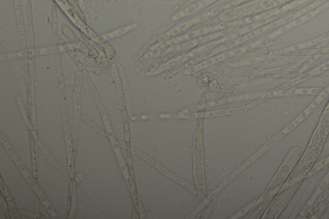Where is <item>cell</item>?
I'll use <instances>...</instances> for the list:
<instances>
[{
    "mask_svg": "<svg viewBox=\"0 0 329 219\" xmlns=\"http://www.w3.org/2000/svg\"><path fill=\"white\" fill-rule=\"evenodd\" d=\"M301 154L302 149L299 146H294L291 148L282 165L280 166L279 169L276 173L272 181L271 182L268 187V191L277 190L280 186L283 185L284 181L287 180L289 175L299 163Z\"/></svg>",
    "mask_w": 329,
    "mask_h": 219,
    "instance_id": "6da1fadb",
    "label": "cell"
},
{
    "mask_svg": "<svg viewBox=\"0 0 329 219\" xmlns=\"http://www.w3.org/2000/svg\"><path fill=\"white\" fill-rule=\"evenodd\" d=\"M329 185V170L328 173H327L326 176H325L323 180L320 183L319 187L317 188V189L315 190L314 194L312 195L310 200H309V203L308 206L309 207H311V206L313 205L316 202V201L317 200V199L319 198L322 193H323L326 188L328 187Z\"/></svg>",
    "mask_w": 329,
    "mask_h": 219,
    "instance_id": "9c48e42d",
    "label": "cell"
},
{
    "mask_svg": "<svg viewBox=\"0 0 329 219\" xmlns=\"http://www.w3.org/2000/svg\"><path fill=\"white\" fill-rule=\"evenodd\" d=\"M207 55L208 54H207V52H204V53L199 54L198 56L195 57V58H194L193 59H191V60L187 61V62L185 63L184 64L180 66V67L177 68V69L173 70V71L171 72V73L168 74V75L165 76L164 79H171V78L174 77V76H175L176 75H178V73H180L183 70L185 69H189V68H191L193 67L194 65H195L196 63H197L199 62V61L202 60V59L206 58Z\"/></svg>",
    "mask_w": 329,
    "mask_h": 219,
    "instance_id": "52a82bcc",
    "label": "cell"
},
{
    "mask_svg": "<svg viewBox=\"0 0 329 219\" xmlns=\"http://www.w3.org/2000/svg\"><path fill=\"white\" fill-rule=\"evenodd\" d=\"M81 118L86 122V123L90 125L92 128H94L95 130L97 131L99 134H101V135H103V137H107V133H106L103 129H102L100 127H99L97 125L95 124L94 122H92L89 118L86 117L85 115H81Z\"/></svg>",
    "mask_w": 329,
    "mask_h": 219,
    "instance_id": "e0dca14e",
    "label": "cell"
},
{
    "mask_svg": "<svg viewBox=\"0 0 329 219\" xmlns=\"http://www.w3.org/2000/svg\"><path fill=\"white\" fill-rule=\"evenodd\" d=\"M327 95L326 94H324V95H320L316 99L312 102V104L309 106L308 108L304 110L300 115L296 119L294 120L293 122H291L290 124L288 125L284 128L280 132L277 134L275 137H273L272 139L269 141L265 146L262 147L265 152L269 149V148L272 147L275 145L280 140H281L285 136H286L289 133H291V131H293L297 126H299L302 122H304L305 120L306 119L307 117H308L313 111L315 110L318 106H319L321 102L326 98Z\"/></svg>",
    "mask_w": 329,
    "mask_h": 219,
    "instance_id": "7a4b0ae2",
    "label": "cell"
},
{
    "mask_svg": "<svg viewBox=\"0 0 329 219\" xmlns=\"http://www.w3.org/2000/svg\"><path fill=\"white\" fill-rule=\"evenodd\" d=\"M121 75H122V78L123 83V87H124L125 93L126 95V98L127 100L128 107H129V110L130 113H131V100H130V95H129V87H128L127 82L126 78H125V74L122 71V68H120Z\"/></svg>",
    "mask_w": 329,
    "mask_h": 219,
    "instance_id": "2e32d148",
    "label": "cell"
},
{
    "mask_svg": "<svg viewBox=\"0 0 329 219\" xmlns=\"http://www.w3.org/2000/svg\"><path fill=\"white\" fill-rule=\"evenodd\" d=\"M198 24V21L196 20L190 21L189 23L186 24V25H185L183 27L180 28V29L177 30V31L174 32L173 35H172L171 38L172 39L174 38V37H178L180 36V35L184 34V33L189 31L191 28L195 27Z\"/></svg>",
    "mask_w": 329,
    "mask_h": 219,
    "instance_id": "9a60e30c",
    "label": "cell"
},
{
    "mask_svg": "<svg viewBox=\"0 0 329 219\" xmlns=\"http://www.w3.org/2000/svg\"><path fill=\"white\" fill-rule=\"evenodd\" d=\"M329 93V89L319 88V87H310V88H291L288 91H285L280 96L292 95H320Z\"/></svg>",
    "mask_w": 329,
    "mask_h": 219,
    "instance_id": "8992f818",
    "label": "cell"
},
{
    "mask_svg": "<svg viewBox=\"0 0 329 219\" xmlns=\"http://www.w3.org/2000/svg\"><path fill=\"white\" fill-rule=\"evenodd\" d=\"M173 26L174 24L172 23V22L171 20L168 21L167 23L165 24V25H163L162 27H161L160 29H158V31L151 37V38L148 39L146 42L143 44L140 49L136 52L135 55H134L133 57V61L136 62V61L140 60V59L147 53L148 50L151 48L152 46H153L154 44L157 42L159 39H160L161 37L163 36L168 30L171 29Z\"/></svg>",
    "mask_w": 329,
    "mask_h": 219,
    "instance_id": "3957f363",
    "label": "cell"
},
{
    "mask_svg": "<svg viewBox=\"0 0 329 219\" xmlns=\"http://www.w3.org/2000/svg\"><path fill=\"white\" fill-rule=\"evenodd\" d=\"M329 164V155L326 158L324 159L323 160L320 161L319 163L316 164V165L313 166L312 169L309 172L308 177L313 176V175H315L317 172L320 171V170H323Z\"/></svg>",
    "mask_w": 329,
    "mask_h": 219,
    "instance_id": "5bb4252c",
    "label": "cell"
},
{
    "mask_svg": "<svg viewBox=\"0 0 329 219\" xmlns=\"http://www.w3.org/2000/svg\"><path fill=\"white\" fill-rule=\"evenodd\" d=\"M209 76H211L210 75H205L203 76L202 78H200V83L202 85H207L209 84L210 80L211 78H209Z\"/></svg>",
    "mask_w": 329,
    "mask_h": 219,
    "instance_id": "44dd1931",
    "label": "cell"
},
{
    "mask_svg": "<svg viewBox=\"0 0 329 219\" xmlns=\"http://www.w3.org/2000/svg\"><path fill=\"white\" fill-rule=\"evenodd\" d=\"M284 92V89L282 88V86H280L278 87V88L273 89V90L269 92V93L266 94V95H264L261 96V97L258 98V100H255V102H253L251 103V104L248 105V108L249 109H252L253 107L258 106V105L262 104V103L271 99V98L275 97V96H280L282 93H283Z\"/></svg>",
    "mask_w": 329,
    "mask_h": 219,
    "instance_id": "30bf717a",
    "label": "cell"
},
{
    "mask_svg": "<svg viewBox=\"0 0 329 219\" xmlns=\"http://www.w3.org/2000/svg\"><path fill=\"white\" fill-rule=\"evenodd\" d=\"M138 27L136 24H132V25L126 26V27H122L114 30V31L104 35V38L110 40V39L119 38V37L123 36L127 32L131 31L132 30L135 29Z\"/></svg>",
    "mask_w": 329,
    "mask_h": 219,
    "instance_id": "7c38bea8",
    "label": "cell"
},
{
    "mask_svg": "<svg viewBox=\"0 0 329 219\" xmlns=\"http://www.w3.org/2000/svg\"><path fill=\"white\" fill-rule=\"evenodd\" d=\"M276 25L275 23L272 24V25H269L268 26H266V27L259 28V29L254 30V31L249 33L248 34L244 35V36L240 37L239 39H237L235 41V42H242V41H246L247 39L253 38V37L257 36L260 34H262L264 32L267 31L269 29H271V28H273L274 26Z\"/></svg>",
    "mask_w": 329,
    "mask_h": 219,
    "instance_id": "4fadbf2b",
    "label": "cell"
},
{
    "mask_svg": "<svg viewBox=\"0 0 329 219\" xmlns=\"http://www.w3.org/2000/svg\"><path fill=\"white\" fill-rule=\"evenodd\" d=\"M236 52H237V51L226 52V53L220 55V56L216 57V58L208 59V60L204 61V62L201 63L200 65L195 66V67H194L189 68L190 69L187 70V71L185 72V74L196 73V72L200 71L201 70L204 69L205 68L211 67V66L216 64V63L224 60V59L231 58V57H232L235 54V53H236Z\"/></svg>",
    "mask_w": 329,
    "mask_h": 219,
    "instance_id": "5b68a950",
    "label": "cell"
},
{
    "mask_svg": "<svg viewBox=\"0 0 329 219\" xmlns=\"http://www.w3.org/2000/svg\"><path fill=\"white\" fill-rule=\"evenodd\" d=\"M190 0H180V1L178 2L175 5L172 7L171 12H170L169 14V17H171L173 15L175 14L176 12H178L181 8H183L186 4L189 2Z\"/></svg>",
    "mask_w": 329,
    "mask_h": 219,
    "instance_id": "ac0fdd59",
    "label": "cell"
},
{
    "mask_svg": "<svg viewBox=\"0 0 329 219\" xmlns=\"http://www.w3.org/2000/svg\"><path fill=\"white\" fill-rule=\"evenodd\" d=\"M40 197L41 199L42 202L45 205V207L47 209L48 211L50 212V214L52 215L53 218H55V216L57 217V215L55 214L54 210L52 209V207H51L50 204L48 202L47 199L45 198V196H44L43 193L40 192Z\"/></svg>",
    "mask_w": 329,
    "mask_h": 219,
    "instance_id": "d6986e66",
    "label": "cell"
},
{
    "mask_svg": "<svg viewBox=\"0 0 329 219\" xmlns=\"http://www.w3.org/2000/svg\"><path fill=\"white\" fill-rule=\"evenodd\" d=\"M193 48L194 47L191 45V43L190 44L189 47L185 48V49L183 50L182 52H181L177 56H176L175 58L172 59L171 62L169 63V65L165 68L163 72H169L171 71V70L173 69L179 63H180L181 61H182L183 59L189 54V52L191 51V50L193 49Z\"/></svg>",
    "mask_w": 329,
    "mask_h": 219,
    "instance_id": "8fae6325",
    "label": "cell"
},
{
    "mask_svg": "<svg viewBox=\"0 0 329 219\" xmlns=\"http://www.w3.org/2000/svg\"><path fill=\"white\" fill-rule=\"evenodd\" d=\"M325 219H329V214L328 215V216H327V217H326V218H325Z\"/></svg>",
    "mask_w": 329,
    "mask_h": 219,
    "instance_id": "7402d4cb",
    "label": "cell"
},
{
    "mask_svg": "<svg viewBox=\"0 0 329 219\" xmlns=\"http://www.w3.org/2000/svg\"><path fill=\"white\" fill-rule=\"evenodd\" d=\"M185 47L184 45L178 46V47L174 48L171 52H170L169 53L164 55V56L159 59L158 60L156 61V62L154 63L153 65H152V67H151L149 71H155V70L158 69L159 67H161V66H162L164 65L165 63L168 62V61H169L171 58H173V57L175 56V55L177 54L178 52H180L181 50L182 49V47Z\"/></svg>",
    "mask_w": 329,
    "mask_h": 219,
    "instance_id": "ba28073f",
    "label": "cell"
},
{
    "mask_svg": "<svg viewBox=\"0 0 329 219\" xmlns=\"http://www.w3.org/2000/svg\"><path fill=\"white\" fill-rule=\"evenodd\" d=\"M325 172H326V170L323 169L320 170V171L317 172V174H315L314 178L313 179L312 181L311 182L310 184H309V187L308 188H307L306 191L305 192L303 198H302L301 200H300L299 205H297V208H296L295 210H294L293 214H291L290 217L291 219H295L297 218L298 215H299L300 212H301L305 206H306V204L308 203L309 199L311 198V196H312L313 193L315 190V188L316 187H317L318 183H319L320 179H321L322 177L323 176Z\"/></svg>",
    "mask_w": 329,
    "mask_h": 219,
    "instance_id": "277c9868",
    "label": "cell"
},
{
    "mask_svg": "<svg viewBox=\"0 0 329 219\" xmlns=\"http://www.w3.org/2000/svg\"><path fill=\"white\" fill-rule=\"evenodd\" d=\"M329 203V194L326 198L324 199L323 200L320 201L319 203L317 204V209L319 210L323 209L324 207H326L327 205H328Z\"/></svg>",
    "mask_w": 329,
    "mask_h": 219,
    "instance_id": "ffe728a7",
    "label": "cell"
}]
</instances>
